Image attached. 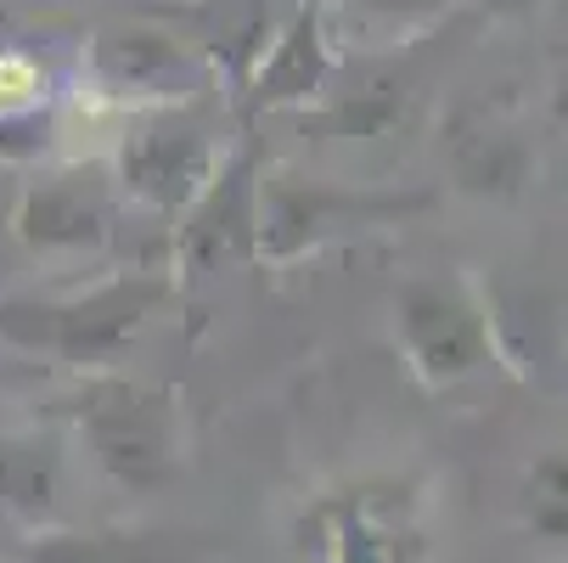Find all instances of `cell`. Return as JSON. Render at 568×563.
I'll return each mask as SVG.
<instances>
[{
  "label": "cell",
  "instance_id": "13",
  "mask_svg": "<svg viewBox=\"0 0 568 563\" xmlns=\"http://www.w3.org/2000/svg\"><path fill=\"white\" fill-rule=\"evenodd\" d=\"M45 79L34 73V62L23 57H0V113H23L34 97H40Z\"/></svg>",
  "mask_w": 568,
  "mask_h": 563
},
{
  "label": "cell",
  "instance_id": "8",
  "mask_svg": "<svg viewBox=\"0 0 568 563\" xmlns=\"http://www.w3.org/2000/svg\"><path fill=\"white\" fill-rule=\"evenodd\" d=\"M18 563H214L209 535L175 530H29Z\"/></svg>",
  "mask_w": 568,
  "mask_h": 563
},
{
  "label": "cell",
  "instance_id": "6",
  "mask_svg": "<svg viewBox=\"0 0 568 563\" xmlns=\"http://www.w3.org/2000/svg\"><path fill=\"white\" fill-rule=\"evenodd\" d=\"M254 225H260V170H254V152H242V158H231V164L214 170L203 198L186 209L181 243H175L181 271L186 277H209L225 260L248 254L254 249Z\"/></svg>",
  "mask_w": 568,
  "mask_h": 563
},
{
  "label": "cell",
  "instance_id": "2",
  "mask_svg": "<svg viewBox=\"0 0 568 563\" xmlns=\"http://www.w3.org/2000/svg\"><path fill=\"white\" fill-rule=\"evenodd\" d=\"M79 440L124 491H164L175 479V406L164 389L130 378H91L73 394Z\"/></svg>",
  "mask_w": 568,
  "mask_h": 563
},
{
  "label": "cell",
  "instance_id": "14",
  "mask_svg": "<svg viewBox=\"0 0 568 563\" xmlns=\"http://www.w3.org/2000/svg\"><path fill=\"white\" fill-rule=\"evenodd\" d=\"M372 12H383V18H394V23H423V18H434V12H445L450 0H366Z\"/></svg>",
  "mask_w": 568,
  "mask_h": 563
},
{
  "label": "cell",
  "instance_id": "4",
  "mask_svg": "<svg viewBox=\"0 0 568 563\" xmlns=\"http://www.w3.org/2000/svg\"><path fill=\"white\" fill-rule=\"evenodd\" d=\"M405 355L428 383H462L490 366V328L478 304L450 282H405L394 299Z\"/></svg>",
  "mask_w": 568,
  "mask_h": 563
},
{
  "label": "cell",
  "instance_id": "12",
  "mask_svg": "<svg viewBox=\"0 0 568 563\" xmlns=\"http://www.w3.org/2000/svg\"><path fill=\"white\" fill-rule=\"evenodd\" d=\"M524 507L535 519L540 535L568 541V456H540L529 485H524Z\"/></svg>",
  "mask_w": 568,
  "mask_h": 563
},
{
  "label": "cell",
  "instance_id": "5",
  "mask_svg": "<svg viewBox=\"0 0 568 563\" xmlns=\"http://www.w3.org/2000/svg\"><path fill=\"white\" fill-rule=\"evenodd\" d=\"M220 170V152L197 124H146L119 147V187L146 209H192Z\"/></svg>",
  "mask_w": 568,
  "mask_h": 563
},
{
  "label": "cell",
  "instance_id": "9",
  "mask_svg": "<svg viewBox=\"0 0 568 563\" xmlns=\"http://www.w3.org/2000/svg\"><path fill=\"white\" fill-rule=\"evenodd\" d=\"M0 507L29 530H51L62 513V445L40 429L0 434Z\"/></svg>",
  "mask_w": 568,
  "mask_h": 563
},
{
  "label": "cell",
  "instance_id": "3",
  "mask_svg": "<svg viewBox=\"0 0 568 563\" xmlns=\"http://www.w3.org/2000/svg\"><path fill=\"white\" fill-rule=\"evenodd\" d=\"M304 557L310 563H423L428 535L417 519V496L388 479L321 496L304 513Z\"/></svg>",
  "mask_w": 568,
  "mask_h": 563
},
{
  "label": "cell",
  "instance_id": "1",
  "mask_svg": "<svg viewBox=\"0 0 568 563\" xmlns=\"http://www.w3.org/2000/svg\"><path fill=\"white\" fill-rule=\"evenodd\" d=\"M164 299H170V277H141V271L113 277L73 299L12 293L0 299V344L18 355H57L68 366H97L113 361Z\"/></svg>",
  "mask_w": 568,
  "mask_h": 563
},
{
  "label": "cell",
  "instance_id": "7",
  "mask_svg": "<svg viewBox=\"0 0 568 563\" xmlns=\"http://www.w3.org/2000/svg\"><path fill=\"white\" fill-rule=\"evenodd\" d=\"M18 243L34 254H91L113 237V203L97 187V175H45L29 181L18 209H12Z\"/></svg>",
  "mask_w": 568,
  "mask_h": 563
},
{
  "label": "cell",
  "instance_id": "11",
  "mask_svg": "<svg viewBox=\"0 0 568 563\" xmlns=\"http://www.w3.org/2000/svg\"><path fill=\"white\" fill-rule=\"evenodd\" d=\"M321 73H327V46H321V18L298 12L271 57L254 68V108H282V102H304L321 91Z\"/></svg>",
  "mask_w": 568,
  "mask_h": 563
},
{
  "label": "cell",
  "instance_id": "10",
  "mask_svg": "<svg viewBox=\"0 0 568 563\" xmlns=\"http://www.w3.org/2000/svg\"><path fill=\"white\" fill-rule=\"evenodd\" d=\"M97 79L113 91H152V97H175L181 86L197 79V62L181 40H164V34H102L97 51Z\"/></svg>",
  "mask_w": 568,
  "mask_h": 563
}]
</instances>
